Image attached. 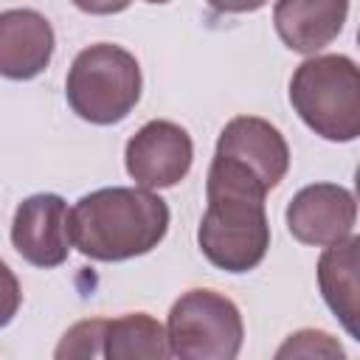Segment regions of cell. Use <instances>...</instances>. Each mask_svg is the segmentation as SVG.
<instances>
[{
  "instance_id": "5b68a950",
  "label": "cell",
  "mask_w": 360,
  "mask_h": 360,
  "mask_svg": "<svg viewBox=\"0 0 360 360\" xmlns=\"http://www.w3.org/2000/svg\"><path fill=\"white\" fill-rule=\"evenodd\" d=\"M245 323L239 307L217 290L183 292L166 321L169 354L180 360H233L242 349Z\"/></svg>"
},
{
  "instance_id": "7a4b0ae2",
  "label": "cell",
  "mask_w": 360,
  "mask_h": 360,
  "mask_svg": "<svg viewBox=\"0 0 360 360\" xmlns=\"http://www.w3.org/2000/svg\"><path fill=\"white\" fill-rule=\"evenodd\" d=\"M169 231V205L152 188L112 186L84 194L70 208V242L96 262L149 253Z\"/></svg>"
},
{
  "instance_id": "d6986e66",
  "label": "cell",
  "mask_w": 360,
  "mask_h": 360,
  "mask_svg": "<svg viewBox=\"0 0 360 360\" xmlns=\"http://www.w3.org/2000/svg\"><path fill=\"white\" fill-rule=\"evenodd\" d=\"M146 3H169V0H146Z\"/></svg>"
},
{
  "instance_id": "e0dca14e",
  "label": "cell",
  "mask_w": 360,
  "mask_h": 360,
  "mask_svg": "<svg viewBox=\"0 0 360 360\" xmlns=\"http://www.w3.org/2000/svg\"><path fill=\"white\" fill-rule=\"evenodd\" d=\"M129 3H132V0H73V6H76L79 11H84V14H98V17H104V14H118V11H124Z\"/></svg>"
},
{
  "instance_id": "30bf717a",
  "label": "cell",
  "mask_w": 360,
  "mask_h": 360,
  "mask_svg": "<svg viewBox=\"0 0 360 360\" xmlns=\"http://www.w3.org/2000/svg\"><path fill=\"white\" fill-rule=\"evenodd\" d=\"M53 28L34 8L0 11V76L25 82L39 76L53 56Z\"/></svg>"
},
{
  "instance_id": "ba28073f",
  "label": "cell",
  "mask_w": 360,
  "mask_h": 360,
  "mask_svg": "<svg viewBox=\"0 0 360 360\" xmlns=\"http://www.w3.org/2000/svg\"><path fill=\"white\" fill-rule=\"evenodd\" d=\"M284 219L301 245L326 248L352 236L357 222V202L354 194L338 183H312L290 200Z\"/></svg>"
},
{
  "instance_id": "8992f818",
  "label": "cell",
  "mask_w": 360,
  "mask_h": 360,
  "mask_svg": "<svg viewBox=\"0 0 360 360\" xmlns=\"http://www.w3.org/2000/svg\"><path fill=\"white\" fill-rule=\"evenodd\" d=\"M127 172L141 188L177 186L194 160L191 135L174 121H146L127 141Z\"/></svg>"
},
{
  "instance_id": "277c9868",
  "label": "cell",
  "mask_w": 360,
  "mask_h": 360,
  "mask_svg": "<svg viewBox=\"0 0 360 360\" xmlns=\"http://www.w3.org/2000/svg\"><path fill=\"white\" fill-rule=\"evenodd\" d=\"M141 65L138 59L112 42H96L76 53L65 96L70 110L98 127L124 121L141 98Z\"/></svg>"
},
{
  "instance_id": "52a82bcc",
  "label": "cell",
  "mask_w": 360,
  "mask_h": 360,
  "mask_svg": "<svg viewBox=\"0 0 360 360\" xmlns=\"http://www.w3.org/2000/svg\"><path fill=\"white\" fill-rule=\"evenodd\" d=\"M14 250L34 267H59L70 253V208L59 194L25 197L11 222Z\"/></svg>"
},
{
  "instance_id": "4fadbf2b",
  "label": "cell",
  "mask_w": 360,
  "mask_h": 360,
  "mask_svg": "<svg viewBox=\"0 0 360 360\" xmlns=\"http://www.w3.org/2000/svg\"><path fill=\"white\" fill-rule=\"evenodd\" d=\"M104 357L112 360H163L169 357V340L160 321L146 312H129L107 318L104 323Z\"/></svg>"
},
{
  "instance_id": "9a60e30c",
  "label": "cell",
  "mask_w": 360,
  "mask_h": 360,
  "mask_svg": "<svg viewBox=\"0 0 360 360\" xmlns=\"http://www.w3.org/2000/svg\"><path fill=\"white\" fill-rule=\"evenodd\" d=\"M276 357L281 360V357H343V349H340V343L329 335V332H318V329H301V332H295V335H290L281 346H278V352H276Z\"/></svg>"
},
{
  "instance_id": "2e32d148",
  "label": "cell",
  "mask_w": 360,
  "mask_h": 360,
  "mask_svg": "<svg viewBox=\"0 0 360 360\" xmlns=\"http://www.w3.org/2000/svg\"><path fill=\"white\" fill-rule=\"evenodd\" d=\"M20 301H22L20 281H17V276L8 270V264L0 259V329L11 323V318H14L17 309H20Z\"/></svg>"
},
{
  "instance_id": "3957f363",
  "label": "cell",
  "mask_w": 360,
  "mask_h": 360,
  "mask_svg": "<svg viewBox=\"0 0 360 360\" xmlns=\"http://www.w3.org/2000/svg\"><path fill=\"white\" fill-rule=\"evenodd\" d=\"M290 104L321 138L349 143L360 135V73L343 53L304 59L290 79Z\"/></svg>"
},
{
  "instance_id": "8fae6325",
  "label": "cell",
  "mask_w": 360,
  "mask_h": 360,
  "mask_svg": "<svg viewBox=\"0 0 360 360\" xmlns=\"http://www.w3.org/2000/svg\"><path fill=\"white\" fill-rule=\"evenodd\" d=\"M349 0H276L273 25L295 53H318L343 31Z\"/></svg>"
},
{
  "instance_id": "ac0fdd59",
  "label": "cell",
  "mask_w": 360,
  "mask_h": 360,
  "mask_svg": "<svg viewBox=\"0 0 360 360\" xmlns=\"http://www.w3.org/2000/svg\"><path fill=\"white\" fill-rule=\"evenodd\" d=\"M205 3L219 14H248V11H259L267 0H205Z\"/></svg>"
},
{
  "instance_id": "9c48e42d",
  "label": "cell",
  "mask_w": 360,
  "mask_h": 360,
  "mask_svg": "<svg viewBox=\"0 0 360 360\" xmlns=\"http://www.w3.org/2000/svg\"><path fill=\"white\" fill-rule=\"evenodd\" d=\"M214 155H225L248 166L267 191L276 188L290 169V146L284 135L270 121L256 115H239L228 121L217 138Z\"/></svg>"
},
{
  "instance_id": "7c38bea8",
  "label": "cell",
  "mask_w": 360,
  "mask_h": 360,
  "mask_svg": "<svg viewBox=\"0 0 360 360\" xmlns=\"http://www.w3.org/2000/svg\"><path fill=\"white\" fill-rule=\"evenodd\" d=\"M360 239L352 233L335 245H326V250L318 259V287L326 301V307L338 315L343 329L360 340Z\"/></svg>"
},
{
  "instance_id": "5bb4252c",
  "label": "cell",
  "mask_w": 360,
  "mask_h": 360,
  "mask_svg": "<svg viewBox=\"0 0 360 360\" xmlns=\"http://www.w3.org/2000/svg\"><path fill=\"white\" fill-rule=\"evenodd\" d=\"M104 323H107V318H90V321L73 323L62 335V343L53 352L56 360H65V357H82V360L104 357Z\"/></svg>"
},
{
  "instance_id": "6da1fadb",
  "label": "cell",
  "mask_w": 360,
  "mask_h": 360,
  "mask_svg": "<svg viewBox=\"0 0 360 360\" xmlns=\"http://www.w3.org/2000/svg\"><path fill=\"white\" fill-rule=\"evenodd\" d=\"M267 188L242 163L214 155L205 180V214L197 228L202 256L225 273H248L262 264L270 248L264 214Z\"/></svg>"
}]
</instances>
